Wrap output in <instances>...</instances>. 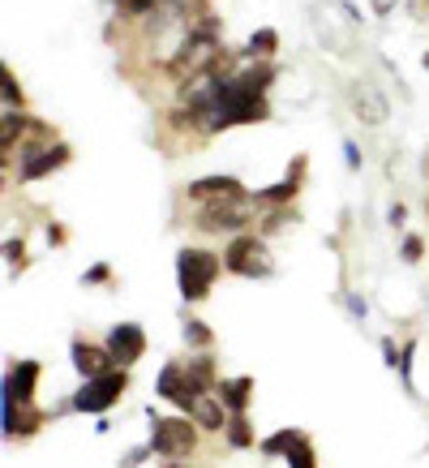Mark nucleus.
<instances>
[{"label":"nucleus","instance_id":"1","mask_svg":"<svg viewBox=\"0 0 429 468\" xmlns=\"http://www.w3.org/2000/svg\"><path fill=\"white\" fill-rule=\"evenodd\" d=\"M219 60H224V48H219V35H214V17H206L185 43H181V52L168 60V73L172 82L181 86H194L202 78H211L219 69Z\"/></svg>","mask_w":429,"mask_h":468},{"label":"nucleus","instance_id":"2","mask_svg":"<svg viewBox=\"0 0 429 468\" xmlns=\"http://www.w3.org/2000/svg\"><path fill=\"white\" fill-rule=\"evenodd\" d=\"M219 267H224V262H219L211 250H181V258H176V280H181L185 301L206 297L211 284L219 280Z\"/></svg>","mask_w":429,"mask_h":468},{"label":"nucleus","instance_id":"3","mask_svg":"<svg viewBox=\"0 0 429 468\" xmlns=\"http://www.w3.org/2000/svg\"><path fill=\"white\" fill-rule=\"evenodd\" d=\"M224 267L232 275H245V280H257V275H271V254L257 237H236V241L224 250Z\"/></svg>","mask_w":429,"mask_h":468},{"label":"nucleus","instance_id":"4","mask_svg":"<svg viewBox=\"0 0 429 468\" xmlns=\"http://www.w3.org/2000/svg\"><path fill=\"white\" fill-rule=\"evenodd\" d=\"M125 369H112V374H103V378H86V387L73 396V409L78 412H103L112 409L116 399H120V391H125Z\"/></svg>","mask_w":429,"mask_h":468},{"label":"nucleus","instance_id":"5","mask_svg":"<svg viewBox=\"0 0 429 468\" xmlns=\"http://www.w3.org/2000/svg\"><path fill=\"white\" fill-rule=\"evenodd\" d=\"M194 442H198V434H194V421H185V417H159L155 421L151 447H155L159 455H168V460L189 455L194 452Z\"/></svg>","mask_w":429,"mask_h":468},{"label":"nucleus","instance_id":"6","mask_svg":"<svg viewBox=\"0 0 429 468\" xmlns=\"http://www.w3.org/2000/svg\"><path fill=\"white\" fill-rule=\"evenodd\" d=\"M249 224V202H206L198 211V228L202 232H236V228Z\"/></svg>","mask_w":429,"mask_h":468},{"label":"nucleus","instance_id":"7","mask_svg":"<svg viewBox=\"0 0 429 468\" xmlns=\"http://www.w3.org/2000/svg\"><path fill=\"white\" fill-rule=\"evenodd\" d=\"M159 396L163 399H172L176 409H194L198 404V391H194V383H189V374H185V366H163V374H159Z\"/></svg>","mask_w":429,"mask_h":468},{"label":"nucleus","instance_id":"8","mask_svg":"<svg viewBox=\"0 0 429 468\" xmlns=\"http://www.w3.org/2000/svg\"><path fill=\"white\" fill-rule=\"evenodd\" d=\"M108 353L116 356V366H133L138 356L146 353V335H142V326H133V323H120L108 335Z\"/></svg>","mask_w":429,"mask_h":468},{"label":"nucleus","instance_id":"9","mask_svg":"<svg viewBox=\"0 0 429 468\" xmlns=\"http://www.w3.org/2000/svg\"><path fill=\"white\" fill-rule=\"evenodd\" d=\"M189 198L202 202V207L206 202H236V198H245V189L236 176H202V181L189 185Z\"/></svg>","mask_w":429,"mask_h":468},{"label":"nucleus","instance_id":"10","mask_svg":"<svg viewBox=\"0 0 429 468\" xmlns=\"http://www.w3.org/2000/svg\"><path fill=\"white\" fill-rule=\"evenodd\" d=\"M60 164H69V146L65 143L26 151V159H22V181H39V176H47V172H57Z\"/></svg>","mask_w":429,"mask_h":468},{"label":"nucleus","instance_id":"11","mask_svg":"<svg viewBox=\"0 0 429 468\" xmlns=\"http://www.w3.org/2000/svg\"><path fill=\"white\" fill-rule=\"evenodd\" d=\"M35 378H39V366L35 361H17L9 369V383H5V404L9 409H26L30 396H35Z\"/></svg>","mask_w":429,"mask_h":468},{"label":"nucleus","instance_id":"12","mask_svg":"<svg viewBox=\"0 0 429 468\" xmlns=\"http://www.w3.org/2000/svg\"><path fill=\"white\" fill-rule=\"evenodd\" d=\"M73 366L82 369L86 378H103V374H112L116 356L108 353V348H99V344H73Z\"/></svg>","mask_w":429,"mask_h":468},{"label":"nucleus","instance_id":"13","mask_svg":"<svg viewBox=\"0 0 429 468\" xmlns=\"http://www.w3.org/2000/svg\"><path fill=\"white\" fill-rule=\"evenodd\" d=\"M352 103H357V112L365 125H382L386 121V95L378 90V86L370 82H357L352 86Z\"/></svg>","mask_w":429,"mask_h":468},{"label":"nucleus","instance_id":"14","mask_svg":"<svg viewBox=\"0 0 429 468\" xmlns=\"http://www.w3.org/2000/svg\"><path fill=\"white\" fill-rule=\"evenodd\" d=\"M43 426V412H35L26 404V409H9L5 404V434L9 439H26V434H35V430Z\"/></svg>","mask_w":429,"mask_h":468},{"label":"nucleus","instance_id":"15","mask_svg":"<svg viewBox=\"0 0 429 468\" xmlns=\"http://www.w3.org/2000/svg\"><path fill=\"white\" fill-rule=\"evenodd\" d=\"M189 421L202 430H224L228 421H224V399L219 396H202L194 409H189Z\"/></svg>","mask_w":429,"mask_h":468},{"label":"nucleus","instance_id":"16","mask_svg":"<svg viewBox=\"0 0 429 468\" xmlns=\"http://www.w3.org/2000/svg\"><path fill=\"white\" fill-rule=\"evenodd\" d=\"M249 391H254V383H249V378H228V383L214 387V396L224 399V409L236 412V417H241L245 404H249Z\"/></svg>","mask_w":429,"mask_h":468},{"label":"nucleus","instance_id":"17","mask_svg":"<svg viewBox=\"0 0 429 468\" xmlns=\"http://www.w3.org/2000/svg\"><path fill=\"white\" fill-rule=\"evenodd\" d=\"M185 374H189V383H194L198 396H211V387H214V361L211 356H194V361L185 366Z\"/></svg>","mask_w":429,"mask_h":468},{"label":"nucleus","instance_id":"18","mask_svg":"<svg viewBox=\"0 0 429 468\" xmlns=\"http://www.w3.org/2000/svg\"><path fill=\"white\" fill-rule=\"evenodd\" d=\"M22 129H26V116H22V112H5V125H0V146H5V155L14 151V143L22 138Z\"/></svg>","mask_w":429,"mask_h":468},{"label":"nucleus","instance_id":"19","mask_svg":"<svg viewBox=\"0 0 429 468\" xmlns=\"http://www.w3.org/2000/svg\"><path fill=\"white\" fill-rule=\"evenodd\" d=\"M275 43H279L275 30H257V35H249V43H245V57H271Z\"/></svg>","mask_w":429,"mask_h":468},{"label":"nucleus","instance_id":"20","mask_svg":"<svg viewBox=\"0 0 429 468\" xmlns=\"http://www.w3.org/2000/svg\"><path fill=\"white\" fill-rule=\"evenodd\" d=\"M300 439H305V434H297V430H284V434H275V439L262 442V452H267V455H288Z\"/></svg>","mask_w":429,"mask_h":468},{"label":"nucleus","instance_id":"21","mask_svg":"<svg viewBox=\"0 0 429 468\" xmlns=\"http://www.w3.org/2000/svg\"><path fill=\"white\" fill-rule=\"evenodd\" d=\"M288 468H314V447L300 439L292 452H288Z\"/></svg>","mask_w":429,"mask_h":468},{"label":"nucleus","instance_id":"22","mask_svg":"<svg viewBox=\"0 0 429 468\" xmlns=\"http://www.w3.org/2000/svg\"><path fill=\"white\" fill-rule=\"evenodd\" d=\"M228 439H232V447H249V442H254V434H249V421H245V417H232V421H228Z\"/></svg>","mask_w":429,"mask_h":468},{"label":"nucleus","instance_id":"23","mask_svg":"<svg viewBox=\"0 0 429 468\" xmlns=\"http://www.w3.org/2000/svg\"><path fill=\"white\" fill-rule=\"evenodd\" d=\"M292 194H297V176H288V181H284V185H275V189H262L257 198H262V202H288Z\"/></svg>","mask_w":429,"mask_h":468},{"label":"nucleus","instance_id":"24","mask_svg":"<svg viewBox=\"0 0 429 468\" xmlns=\"http://www.w3.org/2000/svg\"><path fill=\"white\" fill-rule=\"evenodd\" d=\"M0 90H5V108L14 112V103L22 108V90H17V82H14V73L5 69V82H0Z\"/></svg>","mask_w":429,"mask_h":468},{"label":"nucleus","instance_id":"25","mask_svg":"<svg viewBox=\"0 0 429 468\" xmlns=\"http://www.w3.org/2000/svg\"><path fill=\"white\" fill-rule=\"evenodd\" d=\"M116 5H120L129 17H142V14H151V9H155V0H116Z\"/></svg>","mask_w":429,"mask_h":468},{"label":"nucleus","instance_id":"26","mask_svg":"<svg viewBox=\"0 0 429 468\" xmlns=\"http://www.w3.org/2000/svg\"><path fill=\"white\" fill-rule=\"evenodd\" d=\"M185 340H189V344H211V331H206L202 323H189V326H185Z\"/></svg>","mask_w":429,"mask_h":468},{"label":"nucleus","instance_id":"27","mask_svg":"<svg viewBox=\"0 0 429 468\" xmlns=\"http://www.w3.org/2000/svg\"><path fill=\"white\" fill-rule=\"evenodd\" d=\"M284 224H288V215H284V211H275L271 219H267V232H279Z\"/></svg>","mask_w":429,"mask_h":468},{"label":"nucleus","instance_id":"28","mask_svg":"<svg viewBox=\"0 0 429 468\" xmlns=\"http://www.w3.org/2000/svg\"><path fill=\"white\" fill-rule=\"evenodd\" d=\"M403 258H421V241H416V237H408V241H403Z\"/></svg>","mask_w":429,"mask_h":468},{"label":"nucleus","instance_id":"29","mask_svg":"<svg viewBox=\"0 0 429 468\" xmlns=\"http://www.w3.org/2000/svg\"><path fill=\"white\" fill-rule=\"evenodd\" d=\"M425 172H429V159H425Z\"/></svg>","mask_w":429,"mask_h":468}]
</instances>
